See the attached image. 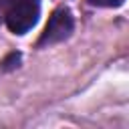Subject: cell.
I'll return each instance as SVG.
<instances>
[{
  "mask_svg": "<svg viewBox=\"0 0 129 129\" xmlns=\"http://www.w3.org/2000/svg\"><path fill=\"white\" fill-rule=\"evenodd\" d=\"M0 20H2V4H0Z\"/></svg>",
  "mask_w": 129,
  "mask_h": 129,
  "instance_id": "cell-5",
  "label": "cell"
},
{
  "mask_svg": "<svg viewBox=\"0 0 129 129\" xmlns=\"http://www.w3.org/2000/svg\"><path fill=\"white\" fill-rule=\"evenodd\" d=\"M75 28V20H73V14L67 6H60L56 10H52V14L48 16V22L38 38V46H44V44H54V42H62L71 36Z\"/></svg>",
  "mask_w": 129,
  "mask_h": 129,
  "instance_id": "cell-2",
  "label": "cell"
},
{
  "mask_svg": "<svg viewBox=\"0 0 129 129\" xmlns=\"http://www.w3.org/2000/svg\"><path fill=\"white\" fill-rule=\"evenodd\" d=\"M89 4H93V6H105V8H117V6H121L125 0H87Z\"/></svg>",
  "mask_w": 129,
  "mask_h": 129,
  "instance_id": "cell-4",
  "label": "cell"
},
{
  "mask_svg": "<svg viewBox=\"0 0 129 129\" xmlns=\"http://www.w3.org/2000/svg\"><path fill=\"white\" fill-rule=\"evenodd\" d=\"M40 14V0H12L8 10L4 12L6 26L14 34H26L36 22Z\"/></svg>",
  "mask_w": 129,
  "mask_h": 129,
  "instance_id": "cell-1",
  "label": "cell"
},
{
  "mask_svg": "<svg viewBox=\"0 0 129 129\" xmlns=\"http://www.w3.org/2000/svg\"><path fill=\"white\" fill-rule=\"evenodd\" d=\"M18 62H20V52H10V54L2 60V69H4V71H10V69L18 67Z\"/></svg>",
  "mask_w": 129,
  "mask_h": 129,
  "instance_id": "cell-3",
  "label": "cell"
}]
</instances>
